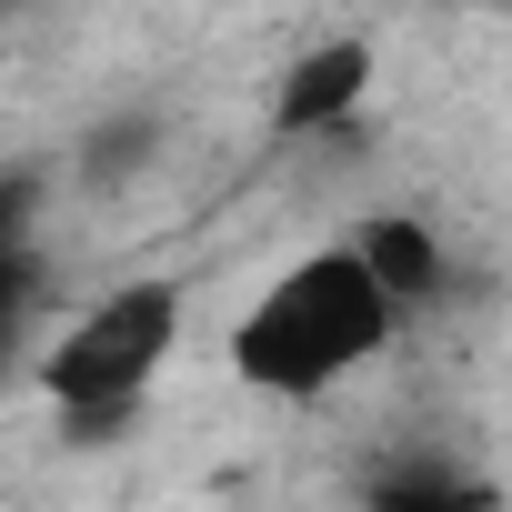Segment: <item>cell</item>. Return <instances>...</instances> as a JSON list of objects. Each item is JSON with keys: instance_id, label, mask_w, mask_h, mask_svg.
Listing matches in <instances>:
<instances>
[{"instance_id": "obj_1", "label": "cell", "mask_w": 512, "mask_h": 512, "mask_svg": "<svg viewBox=\"0 0 512 512\" xmlns=\"http://www.w3.org/2000/svg\"><path fill=\"white\" fill-rule=\"evenodd\" d=\"M392 332H402V302L372 272V251L362 241H322L292 272H272L262 302L231 322V372L251 392H272V402H322L332 382L382 362Z\"/></svg>"}, {"instance_id": "obj_2", "label": "cell", "mask_w": 512, "mask_h": 512, "mask_svg": "<svg viewBox=\"0 0 512 512\" xmlns=\"http://www.w3.org/2000/svg\"><path fill=\"white\" fill-rule=\"evenodd\" d=\"M171 342H181V292H171V282H121V292L81 302V312L51 332V352H41V392H51V412L71 422V442H111V432L151 402Z\"/></svg>"}, {"instance_id": "obj_3", "label": "cell", "mask_w": 512, "mask_h": 512, "mask_svg": "<svg viewBox=\"0 0 512 512\" xmlns=\"http://www.w3.org/2000/svg\"><path fill=\"white\" fill-rule=\"evenodd\" d=\"M372 81H382V61H372L362 31L302 41V51L282 61V81H272V141H342V131L362 121Z\"/></svg>"}, {"instance_id": "obj_4", "label": "cell", "mask_w": 512, "mask_h": 512, "mask_svg": "<svg viewBox=\"0 0 512 512\" xmlns=\"http://www.w3.org/2000/svg\"><path fill=\"white\" fill-rule=\"evenodd\" d=\"M362 251H372V272L392 282V302H402V312L442 302V282H452L442 241H432V221H412V211H372V221H362Z\"/></svg>"}, {"instance_id": "obj_5", "label": "cell", "mask_w": 512, "mask_h": 512, "mask_svg": "<svg viewBox=\"0 0 512 512\" xmlns=\"http://www.w3.org/2000/svg\"><path fill=\"white\" fill-rule=\"evenodd\" d=\"M362 512H502V502H492V482H482V472H452V462H412V472L372 482V502H362Z\"/></svg>"}, {"instance_id": "obj_6", "label": "cell", "mask_w": 512, "mask_h": 512, "mask_svg": "<svg viewBox=\"0 0 512 512\" xmlns=\"http://www.w3.org/2000/svg\"><path fill=\"white\" fill-rule=\"evenodd\" d=\"M502 11H512V0H502Z\"/></svg>"}]
</instances>
